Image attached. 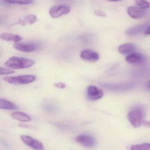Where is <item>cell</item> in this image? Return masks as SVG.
I'll return each instance as SVG.
<instances>
[{"label":"cell","instance_id":"obj_7","mask_svg":"<svg viewBox=\"0 0 150 150\" xmlns=\"http://www.w3.org/2000/svg\"><path fill=\"white\" fill-rule=\"evenodd\" d=\"M86 94L88 98L91 100H100L103 96V91L97 87L90 86L86 89Z\"/></svg>","mask_w":150,"mask_h":150},{"label":"cell","instance_id":"obj_18","mask_svg":"<svg viewBox=\"0 0 150 150\" xmlns=\"http://www.w3.org/2000/svg\"><path fill=\"white\" fill-rule=\"evenodd\" d=\"M2 1L8 4L27 5L33 2L32 0H2Z\"/></svg>","mask_w":150,"mask_h":150},{"label":"cell","instance_id":"obj_14","mask_svg":"<svg viewBox=\"0 0 150 150\" xmlns=\"http://www.w3.org/2000/svg\"><path fill=\"white\" fill-rule=\"evenodd\" d=\"M0 38L4 41H13L16 43H18L22 40V38L20 36L8 33H3L1 34Z\"/></svg>","mask_w":150,"mask_h":150},{"label":"cell","instance_id":"obj_6","mask_svg":"<svg viewBox=\"0 0 150 150\" xmlns=\"http://www.w3.org/2000/svg\"><path fill=\"white\" fill-rule=\"evenodd\" d=\"M126 61L134 66H141L145 62V57L141 53L132 52L126 57Z\"/></svg>","mask_w":150,"mask_h":150},{"label":"cell","instance_id":"obj_19","mask_svg":"<svg viewBox=\"0 0 150 150\" xmlns=\"http://www.w3.org/2000/svg\"><path fill=\"white\" fill-rule=\"evenodd\" d=\"M150 145L148 143H144L141 144L134 145L131 147V150H150Z\"/></svg>","mask_w":150,"mask_h":150},{"label":"cell","instance_id":"obj_5","mask_svg":"<svg viewBox=\"0 0 150 150\" xmlns=\"http://www.w3.org/2000/svg\"><path fill=\"white\" fill-rule=\"evenodd\" d=\"M21 139L24 144L30 148L38 150H42L44 149L42 142L30 136L22 135L21 136Z\"/></svg>","mask_w":150,"mask_h":150},{"label":"cell","instance_id":"obj_15","mask_svg":"<svg viewBox=\"0 0 150 150\" xmlns=\"http://www.w3.org/2000/svg\"><path fill=\"white\" fill-rule=\"evenodd\" d=\"M13 119L21 122H28L31 121V118L28 115L22 112H14L11 114Z\"/></svg>","mask_w":150,"mask_h":150},{"label":"cell","instance_id":"obj_22","mask_svg":"<svg viewBox=\"0 0 150 150\" xmlns=\"http://www.w3.org/2000/svg\"><path fill=\"white\" fill-rule=\"evenodd\" d=\"M95 14L97 16H100V17H104L106 16V14L100 10H97L95 12Z\"/></svg>","mask_w":150,"mask_h":150},{"label":"cell","instance_id":"obj_13","mask_svg":"<svg viewBox=\"0 0 150 150\" xmlns=\"http://www.w3.org/2000/svg\"><path fill=\"white\" fill-rule=\"evenodd\" d=\"M136 50V46L132 43H125L120 45L118 51L123 55H129Z\"/></svg>","mask_w":150,"mask_h":150},{"label":"cell","instance_id":"obj_4","mask_svg":"<svg viewBox=\"0 0 150 150\" xmlns=\"http://www.w3.org/2000/svg\"><path fill=\"white\" fill-rule=\"evenodd\" d=\"M71 11L70 8L66 5H56L51 8L50 14L52 18H57L63 15L67 14Z\"/></svg>","mask_w":150,"mask_h":150},{"label":"cell","instance_id":"obj_11","mask_svg":"<svg viewBox=\"0 0 150 150\" xmlns=\"http://www.w3.org/2000/svg\"><path fill=\"white\" fill-rule=\"evenodd\" d=\"M16 50L23 52H30L35 50L36 45L33 43H16L13 45Z\"/></svg>","mask_w":150,"mask_h":150},{"label":"cell","instance_id":"obj_23","mask_svg":"<svg viewBox=\"0 0 150 150\" xmlns=\"http://www.w3.org/2000/svg\"><path fill=\"white\" fill-rule=\"evenodd\" d=\"M54 86H55L56 87L59 88H64L65 86V84L62 83H55V84H54Z\"/></svg>","mask_w":150,"mask_h":150},{"label":"cell","instance_id":"obj_1","mask_svg":"<svg viewBox=\"0 0 150 150\" xmlns=\"http://www.w3.org/2000/svg\"><path fill=\"white\" fill-rule=\"evenodd\" d=\"M35 61L32 59L20 57H12L6 62L5 65L8 68L13 69L28 68L35 64Z\"/></svg>","mask_w":150,"mask_h":150},{"label":"cell","instance_id":"obj_16","mask_svg":"<svg viewBox=\"0 0 150 150\" xmlns=\"http://www.w3.org/2000/svg\"><path fill=\"white\" fill-rule=\"evenodd\" d=\"M0 109L14 110L18 109V108L16 105L11 102L0 98Z\"/></svg>","mask_w":150,"mask_h":150},{"label":"cell","instance_id":"obj_8","mask_svg":"<svg viewBox=\"0 0 150 150\" xmlns=\"http://www.w3.org/2000/svg\"><path fill=\"white\" fill-rule=\"evenodd\" d=\"M75 140L78 143L83 146L87 147H92L94 146L96 141L94 138L90 135L81 134L75 138Z\"/></svg>","mask_w":150,"mask_h":150},{"label":"cell","instance_id":"obj_24","mask_svg":"<svg viewBox=\"0 0 150 150\" xmlns=\"http://www.w3.org/2000/svg\"><path fill=\"white\" fill-rule=\"evenodd\" d=\"M150 27L149 26L145 30H144V33L146 35H150Z\"/></svg>","mask_w":150,"mask_h":150},{"label":"cell","instance_id":"obj_2","mask_svg":"<svg viewBox=\"0 0 150 150\" xmlns=\"http://www.w3.org/2000/svg\"><path fill=\"white\" fill-rule=\"evenodd\" d=\"M144 111L140 107H136L128 113L127 117L129 122L134 127H139L143 123Z\"/></svg>","mask_w":150,"mask_h":150},{"label":"cell","instance_id":"obj_25","mask_svg":"<svg viewBox=\"0 0 150 150\" xmlns=\"http://www.w3.org/2000/svg\"><path fill=\"white\" fill-rule=\"evenodd\" d=\"M108 1H120L121 0H108Z\"/></svg>","mask_w":150,"mask_h":150},{"label":"cell","instance_id":"obj_17","mask_svg":"<svg viewBox=\"0 0 150 150\" xmlns=\"http://www.w3.org/2000/svg\"><path fill=\"white\" fill-rule=\"evenodd\" d=\"M37 20V17L35 15H29L25 17L23 20H20L19 22V24L23 26H25L27 23L31 25L34 24Z\"/></svg>","mask_w":150,"mask_h":150},{"label":"cell","instance_id":"obj_3","mask_svg":"<svg viewBox=\"0 0 150 150\" xmlns=\"http://www.w3.org/2000/svg\"><path fill=\"white\" fill-rule=\"evenodd\" d=\"M36 77L34 75H23L16 77H5L4 81L14 85H25L32 83L35 81Z\"/></svg>","mask_w":150,"mask_h":150},{"label":"cell","instance_id":"obj_21","mask_svg":"<svg viewBox=\"0 0 150 150\" xmlns=\"http://www.w3.org/2000/svg\"><path fill=\"white\" fill-rule=\"evenodd\" d=\"M15 72L13 70L4 67H0V74L2 75H8L12 74Z\"/></svg>","mask_w":150,"mask_h":150},{"label":"cell","instance_id":"obj_20","mask_svg":"<svg viewBox=\"0 0 150 150\" xmlns=\"http://www.w3.org/2000/svg\"><path fill=\"white\" fill-rule=\"evenodd\" d=\"M135 4L138 7L143 9H146L149 8V3L145 0H135Z\"/></svg>","mask_w":150,"mask_h":150},{"label":"cell","instance_id":"obj_9","mask_svg":"<svg viewBox=\"0 0 150 150\" xmlns=\"http://www.w3.org/2000/svg\"><path fill=\"white\" fill-rule=\"evenodd\" d=\"M80 57L83 60L88 62H96L99 59V55L97 52L89 50L82 51L81 53Z\"/></svg>","mask_w":150,"mask_h":150},{"label":"cell","instance_id":"obj_12","mask_svg":"<svg viewBox=\"0 0 150 150\" xmlns=\"http://www.w3.org/2000/svg\"><path fill=\"white\" fill-rule=\"evenodd\" d=\"M149 26H147L145 24H140L134 26L127 29L125 31V33L130 35H139L142 32L144 31Z\"/></svg>","mask_w":150,"mask_h":150},{"label":"cell","instance_id":"obj_10","mask_svg":"<svg viewBox=\"0 0 150 150\" xmlns=\"http://www.w3.org/2000/svg\"><path fill=\"white\" fill-rule=\"evenodd\" d=\"M127 13L131 18L134 19L143 18L146 15V12L144 9L137 7L131 6L128 8Z\"/></svg>","mask_w":150,"mask_h":150}]
</instances>
